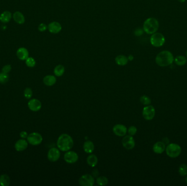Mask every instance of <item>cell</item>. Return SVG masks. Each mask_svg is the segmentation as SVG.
Listing matches in <instances>:
<instances>
[{
  "label": "cell",
  "mask_w": 187,
  "mask_h": 186,
  "mask_svg": "<svg viewBox=\"0 0 187 186\" xmlns=\"http://www.w3.org/2000/svg\"><path fill=\"white\" fill-rule=\"evenodd\" d=\"M28 142L32 145H39L43 141L42 136L39 133H32L28 135L27 138Z\"/></svg>",
  "instance_id": "cell-6"
},
{
  "label": "cell",
  "mask_w": 187,
  "mask_h": 186,
  "mask_svg": "<svg viewBox=\"0 0 187 186\" xmlns=\"http://www.w3.org/2000/svg\"><path fill=\"white\" fill-rule=\"evenodd\" d=\"M28 146V141H26L24 139L18 140L15 144V148L16 150L19 152H21L25 150Z\"/></svg>",
  "instance_id": "cell-15"
},
{
  "label": "cell",
  "mask_w": 187,
  "mask_h": 186,
  "mask_svg": "<svg viewBox=\"0 0 187 186\" xmlns=\"http://www.w3.org/2000/svg\"><path fill=\"white\" fill-rule=\"evenodd\" d=\"M65 67L62 64L57 65L54 69V73L55 76L58 77H62L65 73Z\"/></svg>",
  "instance_id": "cell-25"
},
{
  "label": "cell",
  "mask_w": 187,
  "mask_h": 186,
  "mask_svg": "<svg viewBox=\"0 0 187 186\" xmlns=\"http://www.w3.org/2000/svg\"><path fill=\"white\" fill-rule=\"evenodd\" d=\"M162 142L164 143L165 145H167V144H168L169 143V140L167 138H164Z\"/></svg>",
  "instance_id": "cell-38"
},
{
  "label": "cell",
  "mask_w": 187,
  "mask_h": 186,
  "mask_svg": "<svg viewBox=\"0 0 187 186\" xmlns=\"http://www.w3.org/2000/svg\"><path fill=\"white\" fill-rule=\"evenodd\" d=\"M144 32V29L141 28H136L134 31V34L136 36H141L143 35Z\"/></svg>",
  "instance_id": "cell-36"
},
{
  "label": "cell",
  "mask_w": 187,
  "mask_h": 186,
  "mask_svg": "<svg viewBox=\"0 0 187 186\" xmlns=\"http://www.w3.org/2000/svg\"><path fill=\"white\" fill-rule=\"evenodd\" d=\"M140 100L141 103L144 105H148L151 104V98L145 95L141 96L140 98Z\"/></svg>",
  "instance_id": "cell-28"
},
{
  "label": "cell",
  "mask_w": 187,
  "mask_h": 186,
  "mask_svg": "<svg viewBox=\"0 0 187 186\" xmlns=\"http://www.w3.org/2000/svg\"><path fill=\"white\" fill-rule=\"evenodd\" d=\"M155 114V110L154 107L152 105H147L146 107L144 108L142 111V116L145 120L147 121L151 120Z\"/></svg>",
  "instance_id": "cell-7"
},
{
  "label": "cell",
  "mask_w": 187,
  "mask_h": 186,
  "mask_svg": "<svg viewBox=\"0 0 187 186\" xmlns=\"http://www.w3.org/2000/svg\"><path fill=\"white\" fill-rule=\"evenodd\" d=\"M159 27V21L154 18H149L144 21L143 29L144 32L148 34L152 35L155 33L158 30Z\"/></svg>",
  "instance_id": "cell-3"
},
{
  "label": "cell",
  "mask_w": 187,
  "mask_h": 186,
  "mask_svg": "<svg viewBox=\"0 0 187 186\" xmlns=\"http://www.w3.org/2000/svg\"><path fill=\"white\" fill-rule=\"evenodd\" d=\"M178 1H179V2L184 3L186 0H177Z\"/></svg>",
  "instance_id": "cell-40"
},
{
  "label": "cell",
  "mask_w": 187,
  "mask_h": 186,
  "mask_svg": "<svg viewBox=\"0 0 187 186\" xmlns=\"http://www.w3.org/2000/svg\"><path fill=\"white\" fill-rule=\"evenodd\" d=\"M78 155L76 152L72 151H68L64 155V160L69 164L76 163L78 160Z\"/></svg>",
  "instance_id": "cell-10"
},
{
  "label": "cell",
  "mask_w": 187,
  "mask_h": 186,
  "mask_svg": "<svg viewBox=\"0 0 187 186\" xmlns=\"http://www.w3.org/2000/svg\"><path fill=\"white\" fill-rule=\"evenodd\" d=\"M83 150L87 153H92L94 150V144L92 141L87 140L83 144Z\"/></svg>",
  "instance_id": "cell-20"
},
{
  "label": "cell",
  "mask_w": 187,
  "mask_h": 186,
  "mask_svg": "<svg viewBox=\"0 0 187 186\" xmlns=\"http://www.w3.org/2000/svg\"><path fill=\"white\" fill-rule=\"evenodd\" d=\"M128 59L129 61H133V55H130L128 56Z\"/></svg>",
  "instance_id": "cell-39"
},
{
  "label": "cell",
  "mask_w": 187,
  "mask_h": 186,
  "mask_svg": "<svg viewBox=\"0 0 187 186\" xmlns=\"http://www.w3.org/2000/svg\"><path fill=\"white\" fill-rule=\"evenodd\" d=\"M173 54L168 50L160 52L155 57V62L160 67H167L171 65L174 62Z\"/></svg>",
  "instance_id": "cell-2"
},
{
  "label": "cell",
  "mask_w": 187,
  "mask_h": 186,
  "mask_svg": "<svg viewBox=\"0 0 187 186\" xmlns=\"http://www.w3.org/2000/svg\"><path fill=\"white\" fill-rule=\"evenodd\" d=\"M128 57L123 55H119L115 57V63L121 66H125L128 63Z\"/></svg>",
  "instance_id": "cell-19"
},
{
  "label": "cell",
  "mask_w": 187,
  "mask_h": 186,
  "mask_svg": "<svg viewBox=\"0 0 187 186\" xmlns=\"http://www.w3.org/2000/svg\"><path fill=\"white\" fill-rule=\"evenodd\" d=\"M48 159L51 162H55L60 157V152L58 148H51L48 152Z\"/></svg>",
  "instance_id": "cell-11"
},
{
  "label": "cell",
  "mask_w": 187,
  "mask_h": 186,
  "mask_svg": "<svg viewBox=\"0 0 187 186\" xmlns=\"http://www.w3.org/2000/svg\"><path fill=\"white\" fill-rule=\"evenodd\" d=\"M13 19L19 24H23L25 23V19L23 14L20 12H16L13 14Z\"/></svg>",
  "instance_id": "cell-21"
},
{
  "label": "cell",
  "mask_w": 187,
  "mask_h": 186,
  "mask_svg": "<svg viewBox=\"0 0 187 186\" xmlns=\"http://www.w3.org/2000/svg\"><path fill=\"white\" fill-rule=\"evenodd\" d=\"M166 153L169 157L174 158L178 157L181 153V148L176 144H170L166 148Z\"/></svg>",
  "instance_id": "cell-4"
},
{
  "label": "cell",
  "mask_w": 187,
  "mask_h": 186,
  "mask_svg": "<svg viewBox=\"0 0 187 186\" xmlns=\"http://www.w3.org/2000/svg\"><path fill=\"white\" fill-rule=\"evenodd\" d=\"M113 132L115 135L118 137H124L128 132V129L124 125L117 124L113 127Z\"/></svg>",
  "instance_id": "cell-12"
},
{
  "label": "cell",
  "mask_w": 187,
  "mask_h": 186,
  "mask_svg": "<svg viewBox=\"0 0 187 186\" xmlns=\"http://www.w3.org/2000/svg\"><path fill=\"white\" fill-rule=\"evenodd\" d=\"M185 55H186V57L187 58V51H186V53H185Z\"/></svg>",
  "instance_id": "cell-42"
},
{
  "label": "cell",
  "mask_w": 187,
  "mask_h": 186,
  "mask_svg": "<svg viewBox=\"0 0 187 186\" xmlns=\"http://www.w3.org/2000/svg\"><path fill=\"white\" fill-rule=\"evenodd\" d=\"M122 145L124 148L126 150H132L135 148V141L133 138V136L126 135L122 139Z\"/></svg>",
  "instance_id": "cell-9"
},
{
  "label": "cell",
  "mask_w": 187,
  "mask_h": 186,
  "mask_svg": "<svg viewBox=\"0 0 187 186\" xmlns=\"http://www.w3.org/2000/svg\"><path fill=\"white\" fill-rule=\"evenodd\" d=\"M9 177L6 174H3L0 176V186H8L10 184Z\"/></svg>",
  "instance_id": "cell-26"
},
{
  "label": "cell",
  "mask_w": 187,
  "mask_h": 186,
  "mask_svg": "<svg viewBox=\"0 0 187 186\" xmlns=\"http://www.w3.org/2000/svg\"><path fill=\"white\" fill-rule=\"evenodd\" d=\"M11 69H12V67L10 64H7V65H5V66L3 67L2 69V71L3 73L8 74V73L10 72Z\"/></svg>",
  "instance_id": "cell-34"
},
{
  "label": "cell",
  "mask_w": 187,
  "mask_h": 186,
  "mask_svg": "<svg viewBox=\"0 0 187 186\" xmlns=\"http://www.w3.org/2000/svg\"><path fill=\"white\" fill-rule=\"evenodd\" d=\"M57 82L56 77L52 75H48L43 78V82L47 86H52Z\"/></svg>",
  "instance_id": "cell-18"
},
{
  "label": "cell",
  "mask_w": 187,
  "mask_h": 186,
  "mask_svg": "<svg viewBox=\"0 0 187 186\" xmlns=\"http://www.w3.org/2000/svg\"><path fill=\"white\" fill-rule=\"evenodd\" d=\"M88 164L91 167H95L98 164V158L95 155H90L87 159Z\"/></svg>",
  "instance_id": "cell-23"
},
{
  "label": "cell",
  "mask_w": 187,
  "mask_h": 186,
  "mask_svg": "<svg viewBox=\"0 0 187 186\" xmlns=\"http://www.w3.org/2000/svg\"><path fill=\"white\" fill-rule=\"evenodd\" d=\"M150 42L154 47H161L165 43V38L161 33L155 32L151 35L150 38Z\"/></svg>",
  "instance_id": "cell-5"
},
{
  "label": "cell",
  "mask_w": 187,
  "mask_h": 186,
  "mask_svg": "<svg viewBox=\"0 0 187 186\" xmlns=\"http://www.w3.org/2000/svg\"><path fill=\"white\" fill-rule=\"evenodd\" d=\"M28 107L31 111L36 112L41 109L42 108V103L41 101L37 99H32L28 102Z\"/></svg>",
  "instance_id": "cell-13"
},
{
  "label": "cell",
  "mask_w": 187,
  "mask_h": 186,
  "mask_svg": "<svg viewBox=\"0 0 187 186\" xmlns=\"http://www.w3.org/2000/svg\"><path fill=\"white\" fill-rule=\"evenodd\" d=\"M178 172L180 175L185 176L187 175V166L186 164H183L179 166L178 169Z\"/></svg>",
  "instance_id": "cell-29"
},
{
  "label": "cell",
  "mask_w": 187,
  "mask_h": 186,
  "mask_svg": "<svg viewBox=\"0 0 187 186\" xmlns=\"http://www.w3.org/2000/svg\"><path fill=\"white\" fill-rule=\"evenodd\" d=\"M12 18V13L9 11H5L0 15V21L3 23L9 22Z\"/></svg>",
  "instance_id": "cell-22"
},
{
  "label": "cell",
  "mask_w": 187,
  "mask_h": 186,
  "mask_svg": "<svg viewBox=\"0 0 187 186\" xmlns=\"http://www.w3.org/2000/svg\"><path fill=\"white\" fill-rule=\"evenodd\" d=\"M9 80V75L7 73H5L3 72L0 73V83L1 84H5Z\"/></svg>",
  "instance_id": "cell-30"
},
{
  "label": "cell",
  "mask_w": 187,
  "mask_h": 186,
  "mask_svg": "<svg viewBox=\"0 0 187 186\" xmlns=\"http://www.w3.org/2000/svg\"><path fill=\"white\" fill-rule=\"evenodd\" d=\"M166 149V146L162 141H158L154 144L153 147V151L156 154H162Z\"/></svg>",
  "instance_id": "cell-16"
},
{
  "label": "cell",
  "mask_w": 187,
  "mask_h": 186,
  "mask_svg": "<svg viewBox=\"0 0 187 186\" xmlns=\"http://www.w3.org/2000/svg\"><path fill=\"white\" fill-rule=\"evenodd\" d=\"M78 182L80 186H92L95 183V180L92 175L84 174L80 177Z\"/></svg>",
  "instance_id": "cell-8"
},
{
  "label": "cell",
  "mask_w": 187,
  "mask_h": 186,
  "mask_svg": "<svg viewBox=\"0 0 187 186\" xmlns=\"http://www.w3.org/2000/svg\"><path fill=\"white\" fill-rule=\"evenodd\" d=\"M174 62L177 66H182L187 64V58L182 55H178L174 58Z\"/></svg>",
  "instance_id": "cell-24"
},
{
  "label": "cell",
  "mask_w": 187,
  "mask_h": 186,
  "mask_svg": "<svg viewBox=\"0 0 187 186\" xmlns=\"http://www.w3.org/2000/svg\"><path fill=\"white\" fill-rule=\"evenodd\" d=\"M137 132V128L135 126H131L128 129V133L129 135H131V136L135 135Z\"/></svg>",
  "instance_id": "cell-33"
},
{
  "label": "cell",
  "mask_w": 187,
  "mask_h": 186,
  "mask_svg": "<svg viewBox=\"0 0 187 186\" xmlns=\"http://www.w3.org/2000/svg\"><path fill=\"white\" fill-rule=\"evenodd\" d=\"M17 56L21 60H26L28 57V50L25 48H20L17 51Z\"/></svg>",
  "instance_id": "cell-17"
},
{
  "label": "cell",
  "mask_w": 187,
  "mask_h": 186,
  "mask_svg": "<svg viewBox=\"0 0 187 186\" xmlns=\"http://www.w3.org/2000/svg\"><path fill=\"white\" fill-rule=\"evenodd\" d=\"M96 182L99 186H106L108 183V180L105 176H100L96 179Z\"/></svg>",
  "instance_id": "cell-27"
},
{
  "label": "cell",
  "mask_w": 187,
  "mask_h": 186,
  "mask_svg": "<svg viewBox=\"0 0 187 186\" xmlns=\"http://www.w3.org/2000/svg\"><path fill=\"white\" fill-rule=\"evenodd\" d=\"M32 94H33L32 90L31 88H29V87L26 88L24 90V97H25L26 98H27V99H30L32 96Z\"/></svg>",
  "instance_id": "cell-32"
},
{
  "label": "cell",
  "mask_w": 187,
  "mask_h": 186,
  "mask_svg": "<svg viewBox=\"0 0 187 186\" xmlns=\"http://www.w3.org/2000/svg\"><path fill=\"white\" fill-rule=\"evenodd\" d=\"M57 145L60 150L67 152L73 148L74 141L70 135L67 134H62L58 139Z\"/></svg>",
  "instance_id": "cell-1"
},
{
  "label": "cell",
  "mask_w": 187,
  "mask_h": 186,
  "mask_svg": "<svg viewBox=\"0 0 187 186\" xmlns=\"http://www.w3.org/2000/svg\"><path fill=\"white\" fill-rule=\"evenodd\" d=\"M26 64L27 66L30 68H32L35 66L36 65V61L35 60L33 59V57H28V59L25 60Z\"/></svg>",
  "instance_id": "cell-31"
},
{
  "label": "cell",
  "mask_w": 187,
  "mask_h": 186,
  "mask_svg": "<svg viewBox=\"0 0 187 186\" xmlns=\"http://www.w3.org/2000/svg\"><path fill=\"white\" fill-rule=\"evenodd\" d=\"M48 29L50 33L57 34L62 31V25L57 21H53L48 26Z\"/></svg>",
  "instance_id": "cell-14"
},
{
  "label": "cell",
  "mask_w": 187,
  "mask_h": 186,
  "mask_svg": "<svg viewBox=\"0 0 187 186\" xmlns=\"http://www.w3.org/2000/svg\"><path fill=\"white\" fill-rule=\"evenodd\" d=\"M185 182H186V183H187V177L185 178Z\"/></svg>",
  "instance_id": "cell-41"
},
{
  "label": "cell",
  "mask_w": 187,
  "mask_h": 186,
  "mask_svg": "<svg viewBox=\"0 0 187 186\" xmlns=\"http://www.w3.org/2000/svg\"><path fill=\"white\" fill-rule=\"evenodd\" d=\"M47 28H48V26H47L44 23L40 24L38 27V30L40 32H44L46 31Z\"/></svg>",
  "instance_id": "cell-35"
},
{
  "label": "cell",
  "mask_w": 187,
  "mask_h": 186,
  "mask_svg": "<svg viewBox=\"0 0 187 186\" xmlns=\"http://www.w3.org/2000/svg\"><path fill=\"white\" fill-rule=\"evenodd\" d=\"M20 137L22 139H25V138H28V133L25 132V131H22L20 133Z\"/></svg>",
  "instance_id": "cell-37"
}]
</instances>
